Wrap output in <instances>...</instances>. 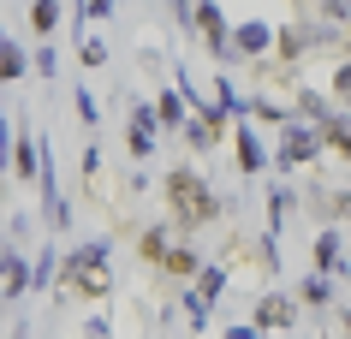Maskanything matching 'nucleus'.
<instances>
[{
  "instance_id": "f257e3e1",
  "label": "nucleus",
  "mask_w": 351,
  "mask_h": 339,
  "mask_svg": "<svg viewBox=\"0 0 351 339\" xmlns=\"http://www.w3.org/2000/svg\"><path fill=\"white\" fill-rule=\"evenodd\" d=\"M167 197H173V226H179V232H197L203 221L221 214V197H215L191 167H173V173H167Z\"/></svg>"
},
{
  "instance_id": "f03ea898",
  "label": "nucleus",
  "mask_w": 351,
  "mask_h": 339,
  "mask_svg": "<svg viewBox=\"0 0 351 339\" xmlns=\"http://www.w3.org/2000/svg\"><path fill=\"white\" fill-rule=\"evenodd\" d=\"M315 149H322V137H315V131H304L298 119H286V125H280V167L315 161Z\"/></svg>"
},
{
  "instance_id": "7ed1b4c3",
  "label": "nucleus",
  "mask_w": 351,
  "mask_h": 339,
  "mask_svg": "<svg viewBox=\"0 0 351 339\" xmlns=\"http://www.w3.org/2000/svg\"><path fill=\"white\" fill-rule=\"evenodd\" d=\"M191 24L208 36L215 54H226V18H221V6H215V0H197V6H191Z\"/></svg>"
},
{
  "instance_id": "20e7f679",
  "label": "nucleus",
  "mask_w": 351,
  "mask_h": 339,
  "mask_svg": "<svg viewBox=\"0 0 351 339\" xmlns=\"http://www.w3.org/2000/svg\"><path fill=\"white\" fill-rule=\"evenodd\" d=\"M24 286H30V268H24V256H19V250H0V303L19 298Z\"/></svg>"
},
{
  "instance_id": "39448f33",
  "label": "nucleus",
  "mask_w": 351,
  "mask_h": 339,
  "mask_svg": "<svg viewBox=\"0 0 351 339\" xmlns=\"http://www.w3.org/2000/svg\"><path fill=\"white\" fill-rule=\"evenodd\" d=\"M339 268H346V238H339V226H328L315 238V274H339Z\"/></svg>"
},
{
  "instance_id": "423d86ee",
  "label": "nucleus",
  "mask_w": 351,
  "mask_h": 339,
  "mask_svg": "<svg viewBox=\"0 0 351 339\" xmlns=\"http://www.w3.org/2000/svg\"><path fill=\"white\" fill-rule=\"evenodd\" d=\"M179 244H185L179 226H149V232H143V256H149V262H161V268H167V256H173Z\"/></svg>"
},
{
  "instance_id": "0eeeda50",
  "label": "nucleus",
  "mask_w": 351,
  "mask_h": 339,
  "mask_svg": "<svg viewBox=\"0 0 351 339\" xmlns=\"http://www.w3.org/2000/svg\"><path fill=\"white\" fill-rule=\"evenodd\" d=\"M232 48H239V54H268V48H274V30H268V24H239V36H226V54H232Z\"/></svg>"
},
{
  "instance_id": "6e6552de",
  "label": "nucleus",
  "mask_w": 351,
  "mask_h": 339,
  "mask_svg": "<svg viewBox=\"0 0 351 339\" xmlns=\"http://www.w3.org/2000/svg\"><path fill=\"white\" fill-rule=\"evenodd\" d=\"M125 137H131V155H149V137H155V108H131V125H125Z\"/></svg>"
},
{
  "instance_id": "1a4fd4ad",
  "label": "nucleus",
  "mask_w": 351,
  "mask_h": 339,
  "mask_svg": "<svg viewBox=\"0 0 351 339\" xmlns=\"http://www.w3.org/2000/svg\"><path fill=\"white\" fill-rule=\"evenodd\" d=\"M292 298H262V310H256V327H292Z\"/></svg>"
},
{
  "instance_id": "9d476101",
  "label": "nucleus",
  "mask_w": 351,
  "mask_h": 339,
  "mask_svg": "<svg viewBox=\"0 0 351 339\" xmlns=\"http://www.w3.org/2000/svg\"><path fill=\"white\" fill-rule=\"evenodd\" d=\"M239 167L244 173H262V167H268V155H262V143H256L250 125H239Z\"/></svg>"
},
{
  "instance_id": "9b49d317",
  "label": "nucleus",
  "mask_w": 351,
  "mask_h": 339,
  "mask_svg": "<svg viewBox=\"0 0 351 339\" xmlns=\"http://www.w3.org/2000/svg\"><path fill=\"white\" fill-rule=\"evenodd\" d=\"M6 155H12V167H19L24 179H36V137H30V131H24V137H19V143H12Z\"/></svg>"
},
{
  "instance_id": "f8f14e48",
  "label": "nucleus",
  "mask_w": 351,
  "mask_h": 339,
  "mask_svg": "<svg viewBox=\"0 0 351 339\" xmlns=\"http://www.w3.org/2000/svg\"><path fill=\"white\" fill-rule=\"evenodd\" d=\"M292 203H298V197H292L286 185H274V190H268V226H274V232L286 226V214H292Z\"/></svg>"
},
{
  "instance_id": "ddd939ff",
  "label": "nucleus",
  "mask_w": 351,
  "mask_h": 339,
  "mask_svg": "<svg viewBox=\"0 0 351 339\" xmlns=\"http://www.w3.org/2000/svg\"><path fill=\"white\" fill-rule=\"evenodd\" d=\"M30 24H36L42 36H48V30L60 24V0H36V6H30Z\"/></svg>"
},
{
  "instance_id": "4468645a",
  "label": "nucleus",
  "mask_w": 351,
  "mask_h": 339,
  "mask_svg": "<svg viewBox=\"0 0 351 339\" xmlns=\"http://www.w3.org/2000/svg\"><path fill=\"white\" fill-rule=\"evenodd\" d=\"M155 119H167V125H179V119H185V101H179V90H167L161 101H155Z\"/></svg>"
},
{
  "instance_id": "2eb2a0df",
  "label": "nucleus",
  "mask_w": 351,
  "mask_h": 339,
  "mask_svg": "<svg viewBox=\"0 0 351 339\" xmlns=\"http://www.w3.org/2000/svg\"><path fill=\"white\" fill-rule=\"evenodd\" d=\"M298 298H304V303H328V298H333V286H328V274H310V280H304V292H298Z\"/></svg>"
},
{
  "instance_id": "dca6fc26",
  "label": "nucleus",
  "mask_w": 351,
  "mask_h": 339,
  "mask_svg": "<svg viewBox=\"0 0 351 339\" xmlns=\"http://www.w3.org/2000/svg\"><path fill=\"white\" fill-rule=\"evenodd\" d=\"M346 12H351V0H322V24H328V30H339Z\"/></svg>"
},
{
  "instance_id": "f3484780",
  "label": "nucleus",
  "mask_w": 351,
  "mask_h": 339,
  "mask_svg": "<svg viewBox=\"0 0 351 339\" xmlns=\"http://www.w3.org/2000/svg\"><path fill=\"white\" fill-rule=\"evenodd\" d=\"M24 66H30V60H24L19 48H0V77H24Z\"/></svg>"
},
{
  "instance_id": "a211bd4d",
  "label": "nucleus",
  "mask_w": 351,
  "mask_h": 339,
  "mask_svg": "<svg viewBox=\"0 0 351 339\" xmlns=\"http://www.w3.org/2000/svg\"><path fill=\"white\" fill-rule=\"evenodd\" d=\"M185 137H191V149H208V143H215V125H203V119H185Z\"/></svg>"
},
{
  "instance_id": "6ab92c4d",
  "label": "nucleus",
  "mask_w": 351,
  "mask_h": 339,
  "mask_svg": "<svg viewBox=\"0 0 351 339\" xmlns=\"http://www.w3.org/2000/svg\"><path fill=\"white\" fill-rule=\"evenodd\" d=\"M167 268H173V274H197V250H173V256H167Z\"/></svg>"
},
{
  "instance_id": "aec40b11",
  "label": "nucleus",
  "mask_w": 351,
  "mask_h": 339,
  "mask_svg": "<svg viewBox=\"0 0 351 339\" xmlns=\"http://www.w3.org/2000/svg\"><path fill=\"white\" fill-rule=\"evenodd\" d=\"M48 280H54V250H42V262L30 268V286H48Z\"/></svg>"
},
{
  "instance_id": "412c9836",
  "label": "nucleus",
  "mask_w": 351,
  "mask_h": 339,
  "mask_svg": "<svg viewBox=\"0 0 351 339\" xmlns=\"http://www.w3.org/2000/svg\"><path fill=\"white\" fill-rule=\"evenodd\" d=\"M77 60H84V66H90V72H95V66L108 60V48H101V42H90V36H84V48H77Z\"/></svg>"
},
{
  "instance_id": "4be33fe9",
  "label": "nucleus",
  "mask_w": 351,
  "mask_h": 339,
  "mask_svg": "<svg viewBox=\"0 0 351 339\" xmlns=\"http://www.w3.org/2000/svg\"><path fill=\"white\" fill-rule=\"evenodd\" d=\"M185 310H191V327H203V321H208V298H197V292H185Z\"/></svg>"
},
{
  "instance_id": "5701e85b",
  "label": "nucleus",
  "mask_w": 351,
  "mask_h": 339,
  "mask_svg": "<svg viewBox=\"0 0 351 339\" xmlns=\"http://www.w3.org/2000/svg\"><path fill=\"white\" fill-rule=\"evenodd\" d=\"M95 113H101V108H95V95L77 90V119H84V125H95Z\"/></svg>"
},
{
  "instance_id": "b1692460",
  "label": "nucleus",
  "mask_w": 351,
  "mask_h": 339,
  "mask_svg": "<svg viewBox=\"0 0 351 339\" xmlns=\"http://www.w3.org/2000/svg\"><path fill=\"white\" fill-rule=\"evenodd\" d=\"M221 286H226V274H221V268H208V274H203V292H197V298H215Z\"/></svg>"
},
{
  "instance_id": "393cba45",
  "label": "nucleus",
  "mask_w": 351,
  "mask_h": 339,
  "mask_svg": "<svg viewBox=\"0 0 351 339\" xmlns=\"http://www.w3.org/2000/svg\"><path fill=\"white\" fill-rule=\"evenodd\" d=\"M108 6H113V0H84V12H90V18H108Z\"/></svg>"
},
{
  "instance_id": "a878e982",
  "label": "nucleus",
  "mask_w": 351,
  "mask_h": 339,
  "mask_svg": "<svg viewBox=\"0 0 351 339\" xmlns=\"http://www.w3.org/2000/svg\"><path fill=\"white\" fill-rule=\"evenodd\" d=\"M226 339H262L256 327H226Z\"/></svg>"
},
{
  "instance_id": "bb28decb",
  "label": "nucleus",
  "mask_w": 351,
  "mask_h": 339,
  "mask_svg": "<svg viewBox=\"0 0 351 339\" xmlns=\"http://www.w3.org/2000/svg\"><path fill=\"white\" fill-rule=\"evenodd\" d=\"M6 149H12V143H6V113H0V167H6Z\"/></svg>"
},
{
  "instance_id": "cd10ccee",
  "label": "nucleus",
  "mask_w": 351,
  "mask_h": 339,
  "mask_svg": "<svg viewBox=\"0 0 351 339\" xmlns=\"http://www.w3.org/2000/svg\"><path fill=\"white\" fill-rule=\"evenodd\" d=\"M0 48H6V36H0Z\"/></svg>"
}]
</instances>
